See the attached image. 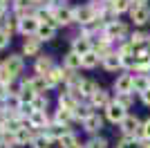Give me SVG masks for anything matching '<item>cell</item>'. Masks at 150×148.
<instances>
[{
    "label": "cell",
    "mask_w": 150,
    "mask_h": 148,
    "mask_svg": "<svg viewBox=\"0 0 150 148\" xmlns=\"http://www.w3.org/2000/svg\"><path fill=\"white\" fill-rule=\"evenodd\" d=\"M101 36L105 38V41H110V43H114V41L123 43V38L128 36V25H125L123 20H112V23H105V25H103Z\"/></svg>",
    "instance_id": "cell-1"
},
{
    "label": "cell",
    "mask_w": 150,
    "mask_h": 148,
    "mask_svg": "<svg viewBox=\"0 0 150 148\" xmlns=\"http://www.w3.org/2000/svg\"><path fill=\"white\" fill-rule=\"evenodd\" d=\"M130 20L134 27H146L150 23V5L130 7Z\"/></svg>",
    "instance_id": "cell-2"
},
{
    "label": "cell",
    "mask_w": 150,
    "mask_h": 148,
    "mask_svg": "<svg viewBox=\"0 0 150 148\" xmlns=\"http://www.w3.org/2000/svg\"><path fill=\"white\" fill-rule=\"evenodd\" d=\"M96 14H94V9L90 5H83V7H76L74 9V23H79L81 27H88V25L96 23Z\"/></svg>",
    "instance_id": "cell-3"
},
{
    "label": "cell",
    "mask_w": 150,
    "mask_h": 148,
    "mask_svg": "<svg viewBox=\"0 0 150 148\" xmlns=\"http://www.w3.org/2000/svg\"><path fill=\"white\" fill-rule=\"evenodd\" d=\"M132 81H134V74H132V72L119 74L117 81H114V90H117V94H132Z\"/></svg>",
    "instance_id": "cell-4"
},
{
    "label": "cell",
    "mask_w": 150,
    "mask_h": 148,
    "mask_svg": "<svg viewBox=\"0 0 150 148\" xmlns=\"http://www.w3.org/2000/svg\"><path fill=\"white\" fill-rule=\"evenodd\" d=\"M105 117L110 123H121L125 117H128V110H125L123 105H119L117 101H112V103L105 108Z\"/></svg>",
    "instance_id": "cell-5"
},
{
    "label": "cell",
    "mask_w": 150,
    "mask_h": 148,
    "mask_svg": "<svg viewBox=\"0 0 150 148\" xmlns=\"http://www.w3.org/2000/svg\"><path fill=\"white\" fill-rule=\"evenodd\" d=\"M119 128H121V132H123V137H134L137 130L141 128V121H139L137 115H128V117L119 123Z\"/></svg>",
    "instance_id": "cell-6"
},
{
    "label": "cell",
    "mask_w": 150,
    "mask_h": 148,
    "mask_svg": "<svg viewBox=\"0 0 150 148\" xmlns=\"http://www.w3.org/2000/svg\"><path fill=\"white\" fill-rule=\"evenodd\" d=\"M94 49V45H92V41H90L88 36H83V34H79V36L72 41V52L74 54H79V56H85V54H90Z\"/></svg>",
    "instance_id": "cell-7"
},
{
    "label": "cell",
    "mask_w": 150,
    "mask_h": 148,
    "mask_svg": "<svg viewBox=\"0 0 150 148\" xmlns=\"http://www.w3.org/2000/svg\"><path fill=\"white\" fill-rule=\"evenodd\" d=\"M38 27H40V23H38L36 18H25V20H20L18 31H20V34H23L25 38H29V36H36Z\"/></svg>",
    "instance_id": "cell-8"
},
{
    "label": "cell",
    "mask_w": 150,
    "mask_h": 148,
    "mask_svg": "<svg viewBox=\"0 0 150 148\" xmlns=\"http://www.w3.org/2000/svg\"><path fill=\"white\" fill-rule=\"evenodd\" d=\"M81 105V99H76V97H72V94L65 90V92L58 97V108H63V110H69V112H74L76 108Z\"/></svg>",
    "instance_id": "cell-9"
},
{
    "label": "cell",
    "mask_w": 150,
    "mask_h": 148,
    "mask_svg": "<svg viewBox=\"0 0 150 148\" xmlns=\"http://www.w3.org/2000/svg\"><path fill=\"white\" fill-rule=\"evenodd\" d=\"M34 70H36V74H40V76H47V74L54 70V58H52V56H38Z\"/></svg>",
    "instance_id": "cell-10"
},
{
    "label": "cell",
    "mask_w": 150,
    "mask_h": 148,
    "mask_svg": "<svg viewBox=\"0 0 150 148\" xmlns=\"http://www.w3.org/2000/svg\"><path fill=\"white\" fill-rule=\"evenodd\" d=\"M38 97V92L31 88L29 81H23V85H20V94H18V101L20 103H34V99Z\"/></svg>",
    "instance_id": "cell-11"
},
{
    "label": "cell",
    "mask_w": 150,
    "mask_h": 148,
    "mask_svg": "<svg viewBox=\"0 0 150 148\" xmlns=\"http://www.w3.org/2000/svg\"><path fill=\"white\" fill-rule=\"evenodd\" d=\"M146 90H150V74H134V81H132V92L144 94Z\"/></svg>",
    "instance_id": "cell-12"
},
{
    "label": "cell",
    "mask_w": 150,
    "mask_h": 148,
    "mask_svg": "<svg viewBox=\"0 0 150 148\" xmlns=\"http://www.w3.org/2000/svg\"><path fill=\"white\" fill-rule=\"evenodd\" d=\"M5 68L9 70L13 76H18V74L23 72V68H25V63H23V56H20V54H11V56H9V58L5 61Z\"/></svg>",
    "instance_id": "cell-13"
},
{
    "label": "cell",
    "mask_w": 150,
    "mask_h": 148,
    "mask_svg": "<svg viewBox=\"0 0 150 148\" xmlns=\"http://www.w3.org/2000/svg\"><path fill=\"white\" fill-rule=\"evenodd\" d=\"M110 103H112V101H110L108 92H105V90H101V88L96 90V92H94V97L90 99V105H92V108H99V110H101V108L105 110V108H108Z\"/></svg>",
    "instance_id": "cell-14"
},
{
    "label": "cell",
    "mask_w": 150,
    "mask_h": 148,
    "mask_svg": "<svg viewBox=\"0 0 150 148\" xmlns=\"http://www.w3.org/2000/svg\"><path fill=\"white\" fill-rule=\"evenodd\" d=\"M54 18H56L58 27H61V25H63V27H65V25H72V23H74V9H69V7L65 5V7H61V9L56 11Z\"/></svg>",
    "instance_id": "cell-15"
},
{
    "label": "cell",
    "mask_w": 150,
    "mask_h": 148,
    "mask_svg": "<svg viewBox=\"0 0 150 148\" xmlns=\"http://www.w3.org/2000/svg\"><path fill=\"white\" fill-rule=\"evenodd\" d=\"M31 130L34 128H20L18 132H13V135H16V144H18V146H25V144H34V139H36V135H34V132H31Z\"/></svg>",
    "instance_id": "cell-16"
},
{
    "label": "cell",
    "mask_w": 150,
    "mask_h": 148,
    "mask_svg": "<svg viewBox=\"0 0 150 148\" xmlns=\"http://www.w3.org/2000/svg\"><path fill=\"white\" fill-rule=\"evenodd\" d=\"M47 121H50L47 112H36V110H34V115L27 119L29 128H47Z\"/></svg>",
    "instance_id": "cell-17"
},
{
    "label": "cell",
    "mask_w": 150,
    "mask_h": 148,
    "mask_svg": "<svg viewBox=\"0 0 150 148\" xmlns=\"http://www.w3.org/2000/svg\"><path fill=\"white\" fill-rule=\"evenodd\" d=\"M94 54L99 56L101 61H103V58H105V56H110L112 54V43H110V41H105V38H101L99 43L94 45V49H92Z\"/></svg>",
    "instance_id": "cell-18"
},
{
    "label": "cell",
    "mask_w": 150,
    "mask_h": 148,
    "mask_svg": "<svg viewBox=\"0 0 150 148\" xmlns=\"http://www.w3.org/2000/svg\"><path fill=\"white\" fill-rule=\"evenodd\" d=\"M81 58H83V56L74 54V52H69V54L63 58V68L69 70V72H76V70L81 68Z\"/></svg>",
    "instance_id": "cell-19"
},
{
    "label": "cell",
    "mask_w": 150,
    "mask_h": 148,
    "mask_svg": "<svg viewBox=\"0 0 150 148\" xmlns=\"http://www.w3.org/2000/svg\"><path fill=\"white\" fill-rule=\"evenodd\" d=\"M45 79H47V85L50 88H56L61 81H65V68H54Z\"/></svg>",
    "instance_id": "cell-20"
},
{
    "label": "cell",
    "mask_w": 150,
    "mask_h": 148,
    "mask_svg": "<svg viewBox=\"0 0 150 148\" xmlns=\"http://www.w3.org/2000/svg\"><path fill=\"white\" fill-rule=\"evenodd\" d=\"M40 43H43V41H38L36 36H29V38H25L23 52H25L27 56H36V54H38V49H40Z\"/></svg>",
    "instance_id": "cell-21"
},
{
    "label": "cell",
    "mask_w": 150,
    "mask_h": 148,
    "mask_svg": "<svg viewBox=\"0 0 150 148\" xmlns=\"http://www.w3.org/2000/svg\"><path fill=\"white\" fill-rule=\"evenodd\" d=\"M56 29H58V27H54V25L40 23V27H38V31H36V38H38V41H50V38H54Z\"/></svg>",
    "instance_id": "cell-22"
},
{
    "label": "cell",
    "mask_w": 150,
    "mask_h": 148,
    "mask_svg": "<svg viewBox=\"0 0 150 148\" xmlns=\"http://www.w3.org/2000/svg\"><path fill=\"white\" fill-rule=\"evenodd\" d=\"M103 68H105L108 72H117V70H121V56L117 54V52H112L110 56L103 58Z\"/></svg>",
    "instance_id": "cell-23"
},
{
    "label": "cell",
    "mask_w": 150,
    "mask_h": 148,
    "mask_svg": "<svg viewBox=\"0 0 150 148\" xmlns=\"http://www.w3.org/2000/svg\"><path fill=\"white\" fill-rule=\"evenodd\" d=\"M101 126H103V119H101L96 112H94L92 117H88L85 121H83V130H85V132H96Z\"/></svg>",
    "instance_id": "cell-24"
},
{
    "label": "cell",
    "mask_w": 150,
    "mask_h": 148,
    "mask_svg": "<svg viewBox=\"0 0 150 148\" xmlns=\"http://www.w3.org/2000/svg\"><path fill=\"white\" fill-rule=\"evenodd\" d=\"M27 81L31 83V88H34L38 94L45 92V90H50V85H47V79H45V76H40V74H36L34 79H27Z\"/></svg>",
    "instance_id": "cell-25"
},
{
    "label": "cell",
    "mask_w": 150,
    "mask_h": 148,
    "mask_svg": "<svg viewBox=\"0 0 150 148\" xmlns=\"http://www.w3.org/2000/svg\"><path fill=\"white\" fill-rule=\"evenodd\" d=\"M96 90H99V88H96V83H94V81H90V79H83V81H81V94H83V97L92 99Z\"/></svg>",
    "instance_id": "cell-26"
},
{
    "label": "cell",
    "mask_w": 150,
    "mask_h": 148,
    "mask_svg": "<svg viewBox=\"0 0 150 148\" xmlns=\"http://www.w3.org/2000/svg\"><path fill=\"white\" fill-rule=\"evenodd\" d=\"M110 7H112L114 16H119V14H123V11H130L132 2H130V0H112V2H110Z\"/></svg>",
    "instance_id": "cell-27"
},
{
    "label": "cell",
    "mask_w": 150,
    "mask_h": 148,
    "mask_svg": "<svg viewBox=\"0 0 150 148\" xmlns=\"http://www.w3.org/2000/svg\"><path fill=\"white\" fill-rule=\"evenodd\" d=\"M134 137H137L141 144H144V142H150V117L141 123V128L137 130V135H134Z\"/></svg>",
    "instance_id": "cell-28"
},
{
    "label": "cell",
    "mask_w": 150,
    "mask_h": 148,
    "mask_svg": "<svg viewBox=\"0 0 150 148\" xmlns=\"http://www.w3.org/2000/svg\"><path fill=\"white\" fill-rule=\"evenodd\" d=\"M72 119H74V115H72L69 110H63V108H58V110H56V115H54V121H56V123H61V126L69 123Z\"/></svg>",
    "instance_id": "cell-29"
},
{
    "label": "cell",
    "mask_w": 150,
    "mask_h": 148,
    "mask_svg": "<svg viewBox=\"0 0 150 148\" xmlns=\"http://www.w3.org/2000/svg\"><path fill=\"white\" fill-rule=\"evenodd\" d=\"M72 115H74V119H81V121H85L88 117H92L94 112H92V105H79V108L72 112Z\"/></svg>",
    "instance_id": "cell-30"
},
{
    "label": "cell",
    "mask_w": 150,
    "mask_h": 148,
    "mask_svg": "<svg viewBox=\"0 0 150 148\" xmlns=\"http://www.w3.org/2000/svg\"><path fill=\"white\" fill-rule=\"evenodd\" d=\"M96 63H99V56L94 54V52H90V54H85V56L81 58V68L92 70V68H96Z\"/></svg>",
    "instance_id": "cell-31"
},
{
    "label": "cell",
    "mask_w": 150,
    "mask_h": 148,
    "mask_svg": "<svg viewBox=\"0 0 150 148\" xmlns=\"http://www.w3.org/2000/svg\"><path fill=\"white\" fill-rule=\"evenodd\" d=\"M52 144H54V139H50V137L43 132V135H36V139H34L31 146L34 148H52Z\"/></svg>",
    "instance_id": "cell-32"
},
{
    "label": "cell",
    "mask_w": 150,
    "mask_h": 148,
    "mask_svg": "<svg viewBox=\"0 0 150 148\" xmlns=\"http://www.w3.org/2000/svg\"><path fill=\"white\" fill-rule=\"evenodd\" d=\"M58 144H61V148H74V146H76V137H74V132H65V135L58 139Z\"/></svg>",
    "instance_id": "cell-33"
},
{
    "label": "cell",
    "mask_w": 150,
    "mask_h": 148,
    "mask_svg": "<svg viewBox=\"0 0 150 148\" xmlns=\"http://www.w3.org/2000/svg\"><path fill=\"white\" fill-rule=\"evenodd\" d=\"M119 148H141V142L137 137H121Z\"/></svg>",
    "instance_id": "cell-34"
},
{
    "label": "cell",
    "mask_w": 150,
    "mask_h": 148,
    "mask_svg": "<svg viewBox=\"0 0 150 148\" xmlns=\"http://www.w3.org/2000/svg\"><path fill=\"white\" fill-rule=\"evenodd\" d=\"M13 81H16V76H13V74L2 65V68H0V83H2V85H11Z\"/></svg>",
    "instance_id": "cell-35"
},
{
    "label": "cell",
    "mask_w": 150,
    "mask_h": 148,
    "mask_svg": "<svg viewBox=\"0 0 150 148\" xmlns=\"http://www.w3.org/2000/svg\"><path fill=\"white\" fill-rule=\"evenodd\" d=\"M47 103H50V101H47V97H43V94H38L36 99H34V110L36 112H45V108H47Z\"/></svg>",
    "instance_id": "cell-36"
},
{
    "label": "cell",
    "mask_w": 150,
    "mask_h": 148,
    "mask_svg": "<svg viewBox=\"0 0 150 148\" xmlns=\"http://www.w3.org/2000/svg\"><path fill=\"white\" fill-rule=\"evenodd\" d=\"M117 103L123 105L125 110H128V108H132V103H134V97H132V94H117Z\"/></svg>",
    "instance_id": "cell-37"
},
{
    "label": "cell",
    "mask_w": 150,
    "mask_h": 148,
    "mask_svg": "<svg viewBox=\"0 0 150 148\" xmlns=\"http://www.w3.org/2000/svg\"><path fill=\"white\" fill-rule=\"evenodd\" d=\"M83 148H108V142L103 139V137H92Z\"/></svg>",
    "instance_id": "cell-38"
},
{
    "label": "cell",
    "mask_w": 150,
    "mask_h": 148,
    "mask_svg": "<svg viewBox=\"0 0 150 148\" xmlns=\"http://www.w3.org/2000/svg\"><path fill=\"white\" fill-rule=\"evenodd\" d=\"M9 41H11V36L5 34V31H0V49H5L7 45H9Z\"/></svg>",
    "instance_id": "cell-39"
},
{
    "label": "cell",
    "mask_w": 150,
    "mask_h": 148,
    "mask_svg": "<svg viewBox=\"0 0 150 148\" xmlns=\"http://www.w3.org/2000/svg\"><path fill=\"white\" fill-rule=\"evenodd\" d=\"M139 97H141V103L150 108V90H146V92H144V94H139Z\"/></svg>",
    "instance_id": "cell-40"
},
{
    "label": "cell",
    "mask_w": 150,
    "mask_h": 148,
    "mask_svg": "<svg viewBox=\"0 0 150 148\" xmlns=\"http://www.w3.org/2000/svg\"><path fill=\"white\" fill-rule=\"evenodd\" d=\"M132 7H139V5H148V0H130Z\"/></svg>",
    "instance_id": "cell-41"
},
{
    "label": "cell",
    "mask_w": 150,
    "mask_h": 148,
    "mask_svg": "<svg viewBox=\"0 0 150 148\" xmlns=\"http://www.w3.org/2000/svg\"><path fill=\"white\" fill-rule=\"evenodd\" d=\"M5 11H7V7H5V5H0V18L5 16Z\"/></svg>",
    "instance_id": "cell-42"
},
{
    "label": "cell",
    "mask_w": 150,
    "mask_h": 148,
    "mask_svg": "<svg viewBox=\"0 0 150 148\" xmlns=\"http://www.w3.org/2000/svg\"><path fill=\"white\" fill-rule=\"evenodd\" d=\"M36 2H45V0H31V5H36Z\"/></svg>",
    "instance_id": "cell-43"
},
{
    "label": "cell",
    "mask_w": 150,
    "mask_h": 148,
    "mask_svg": "<svg viewBox=\"0 0 150 148\" xmlns=\"http://www.w3.org/2000/svg\"><path fill=\"white\" fill-rule=\"evenodd\" d=\"M5 2H7V0H0V5H5Z\"/></svg>",
    "instance_id": "cell-44"
},
{
    "label": "cell",
    "mask_w": 150,
    "mask_h": 148,
    "mask_svg": "<svg viewBox=\"0 0 150 148\" xmlns=\"http://www.w3.org/2000/svg\"><path fill=\"white\" fill-rule=\"evenodd\" d=\"M105 2H112V0H105Z\"/></svg>",
    "instance_id": "cell-45"
},
{
    "label": "cell",
    "mask_w": 150,
    "mask_h": 148,
    "mask_svg": "<svg viewBox=\"0 0 150 148\" xmlns=\"http://www.w3.org/2000/svg\"><path fill=\"white\" fill-rule=\"evenodd\" d=\"M0 68H2V65H0Z\"/></svg>",
    "instance_id": "cell-46"
}]
</instances>
